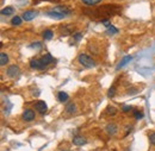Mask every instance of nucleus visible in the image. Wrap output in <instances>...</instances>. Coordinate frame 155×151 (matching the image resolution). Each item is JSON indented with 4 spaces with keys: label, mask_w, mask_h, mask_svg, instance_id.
Returning <instances> with one entry per match:
<instances>
[{
    "label": "nucleus",
    "mask_w": 155,
    "mask_h": 151,
    "mask_svg": "<svg viewBox=\"0 0 155 151\" xmlns=\"http://www.w3.org/2000/svg\"><path fill=\"white\" fill-rule=\"evenodd\" d=\"M78 59H79V62H80L84 67H86V68H93V67H96V62H94V59H93L91 56L86 55V54H81V55H79Z\"/></svg>",
    "instance_id": "obj_1"
},
{
    "label": "nucleus",
    "mask_w": 155,
    "mask_h": 151,
    "mask_svg": "<svg viewBox=\"0 0 155 151\" xmlns=\"http://www.w3.org/2000/svg\"><path fill=\"white\" fill-rule=\"evenodd\" d=\"M6 74L7 76H10V77H16V76L19 75V67L18 66H11V67H8L7 68V70H6Z\"/></svg>",
    "instance_id": "obj_2"
},
{
    "label": "nucleus",
    "mask_w": 155,
    "mask_h": 151,
    "mask_svg": "<svg viewBox=\"0 0 155 151\" xmlns=\"http://www.w3.org/2000/svg\"><path fill=\"white\" fill-rule=\"evenodd\" d=\"M30 66H31V68H34V69H45L47 68V66L41 61V59H32L31 62H30Z\"/></svg>",
    "instance_id": "obj_3"
},
{
    "label": "nucleus",
    "mask_w": 155,
    "mask_h": 151,
    "mask_svg": "<svg viewBox=\"0 0 155 151\" xmlns=\"http://www.w3.org/2000/svg\"><path fill=\"white\" fill-rule=\"evenodd\" d=\"M23 119L25 121H31L35 119V112L32 110H25L23 112Z\"/></svg>",
    "instance_id": "obj_4"
},
{
    "label": "nucleus",
    "mask_w": 155,
    "mask_h": 151,
    "mask_svg": "<svg viewBox=\"0 0 155 151\" xmlns=\"http://www.w3.org/2000/svg\"><path fill=\"white\" fill-rule=\"evenodd\" d=\"M36 16H37V12L36 11H25L23 13V17L21 18L24 19V20H26V21H30V20L35 19Z\"/></svg>",
    "instance_id": "obj_5"
},
{
    "label": "nucleus",
    "mask_w": 155,
    "mask_h": 151,
    "mask_svg": "<svg viewBox=\"0 0 155 151\" xmlns=\"http://www.w3.org/2000/svg\"><path fill=\"white\" fill-rule=\"evenodd\" d=\"M53 11L58 12L60 14H63V16H67V14L71 13V10L68 7H66V6H56V7L53 8Z\"/></svg>",
    "instance_id": "obj_6"
},
{
    "label": "nucleus",
    "mask_w": 155,
    "mask_h": 151,
    "mask_svg": "<svg viewBox=\"0 0 155 151\" xmlns=\"http://www.w3.org/2000/svg\"><path fill=\"white\" fill-rule=\"evenodd\" d=\"M35 107H36V110L38 111L39 113L44 114L45 112H47V104L44 102V101H37L36 104H35Z\"/></svg>",
    "instance_id": "obj_7"
},
{
    "label": "nucleus",
    "mask_w": 155,
    "mask_h": 151,
    "mask_svg": "<svg viewBox=\"0 0 155 151\" xmlns=\"http://www.w3.org/2000/svg\"><path fill=\"white\" fill-rule=\"evenodd\" d=\"M131 59H133V57L129 56V55H128V56H124L123 58H122V61L118 63V67H117V69H120V68H123V67H124L125 64H128V63H129Z\"/></svg>",
    "instance_id": "obj_8"
},
{
    "label": "nucleus",
    "mask_w": 155,
    "mask_h": 151,
    "mask_svg": "<svg viewBox=\"0 0 155 151\" xmlns=\"http://www.w3.org/2000/svg\"><path fill=\"white\" fill-rule=\"evenodd\" d=\"M13 12H15V10H13L12 6H6V7H4V8L1 10V14H2V16H10V14H12Z\"/></svg>",
    "instance_id": "obj_9"
},
{
    "label": "nucleus",
    "mask_w": 155,
    "mask_h": 151,
    "mask_svg": "<svg viewBox=\"0 0 155 151\" xmlns=\"http://www.w3.org/2000/svg\"><path fill=\"white\" fill-rule=\"evenodd\" d=\"M41 61H42V62H43L45 66H48L49 63H51V62L54 61V57L51 56L50 54H47V55H44V56L41 58Z\"/></svg>",
    "instance_id": "obj_10"
},
{
    "label": "nucleus",
    "mask_w": 155,
    "mask_h": 151,
    "mask_svg": "<svg viewBox=\"0 0 155 151\" xmlns=\"http://www.w3.org/2000/svg\"><path fill=\"white\" fill-rule=\"evenodd\" d=\"M73 143H74L75 145H78V146L85 145V144H86V139L82 138V137H74V138H73Z\"/></svg>",
    "instance_id": "obj_11"
},
{
    "label": "nucleus",
    "mask_w": 155,
    "mask_h": 151,
    "mask_svg": "<svg viewBox=\"0 0 155 151\" xmlns=\"http://www.w3.org/2000/svg\"><path fill=\"white\" fill-rule=\"evenodd\" d=\"M47 14H48L50 18H55V19H63L64 17H66V16H63V14H60V13L55 12V11H53V10H51V11H49Z\"/></svg>",
    "instance_id": "obj_12"
},
{
    "label": "nucleus",
    "mask_w": 155,
    "mask_h": 151,
    "mask_svg": "<svg viewBox=\"0 0 155 151\" xmlns=\"http://www.w3.org/2000/svg\"><path fill=\"white\" fill-rule=\"evenodd\" d=\"M106 131H107V133H110V134H116L117 133L116 124H109V125L106 126Z\"/></svg>",
    "instance_id": "obj_13"
},
{
    "label": "nucleus",
    "mask_w": 155,
    "mask_h": 151,
    "mask_svg": "<svg viewBox=\"0 0 155 151\" xmlns=\"http://www.w3.org/2000/svg\"><path fill=\"white\" fill-rule=\"evenodd\" d=\"M58 99L60 102H66V101L68 100V94H67L66 92H58Z\"/></svg>",
    "instance_id": "obj_14"
},
{
    "label": "nucleus",
    "mask_w": 155,
    "mask_h": 151,
    "mask_svg": "<svg viewBox=\"0 0 155 151\" xmlns=\"http://www.w3.org/2000/svg\"><path fill=\"white\" fill-rule=\"evenodd\" d=\"M7 62H8V56L5 53H1V55H0V66L4 67V66L7 64Z\"/></svg>",
    "instance_id": "obj_15"
},
{
    "label": "nucleus",
    "mask_w": 155,
    "mask_h": 151,
    "mask_svg": "<svg viewBox=\"0 0 155 151\" xmlns=\"http://www.w3.org/2000/svg\"><path fill=\"white\" fill-rule=\"evenodd\" d=\"M75 110H77V107H75V105H74L73 102L68 104L67 107H66V112H67L68 114H73L74 112H75Z\"/></svg>",
    "instance_id": "obj_16"
},
{
    "label": "nucleus",
    "mask_w": 155,
    "mask_h": 151,
    "mask_svg": "<svg viewBox=\"0 0 155 151\" xmlns=\"http://www.w3.org/2000/svg\"><path fill=\"white\" fill-rule=\"evenodd\" d=\"M21 21H23V19L18 17V16H16V17H13V18L11 19V24L12 25H15V26H17V25H20L21 24Z\"/></svg>",
    "instance_id": "obj_17"
},
{
    "label": "nucleus",
    "mask_w": 155,
    "mask_h": 151,
    "mask_svg": "<svg viewBox=\"0 0 155 151\" xmlns=\"http://www.w3.org/2000/svg\"><path fill=\"white\" fill-rule=\"evenodd\" d=\"M43 37L45 38V39H51V38L54 37V34H53L51 30H45L43 32Z\"/></svg>",
    "instance_id": "obj_18"
},
{
    "label": "nucleus",
    "mask_w": 155,
    "mask_h": 151,
    "mask_svg": "<svg viewBox=\"0 0 155 151\" xmlns=\"http://www.w3.org/2000/svg\"><path fill=\"white\" fill-rule=\"evenodd\" d=\"M84 4H86V5H88V6H93V5H97L99 4L101 0H81Z\"/></svg>",
    "instance_id": "obj_19"
},
{
    "label": "nucleus",
    "mask_w": 155,
    "mask_h": 151,
    "mask_svg": "<svg viewBox=\"0 0 155 151\" xmlns=\"http://www.w3.org/2000/svg\"><path fill=\"white\" fill-rule=\"evenodd\" d=\"M106 112L110 114V115H116L117 114V110L115 107H111V106H109L107 107V110H106Z\"/></svg>",
    "instance_id": "obj_20"
},
{
    "label": "nucleus",
    "mask_w": 155,
    "mask_h": 151,
    "mask_svg": "<svg viewBox=\"0 0 155 151\" xmlns=\"http://www.w3.org/2000/svg\"><path fill=\"white\" fill-rule=\"evenodd\" d=\"M107 32L112 35V34H117V32H118V30H117V29H116V27H115V26H112V25H110V26L107 27Z\"/></svg>",
    "instance_id": "obj_21"
},
{
    "label": "nucleus",
    "mask_w": 155,
    "mask_h": 151,
    "mask_svg": "<svg viewBox=\"0 0 155 151\" xmlns=\"http://www.w3.org/2000/svg\"><path fill=\"white\" fill-rule=\"evenodd\" d=\"M115 94H116V89H115V87H111V88L109 89V93H107V95H109L110 98H114V96H115Z\"/></svg>",
    "instance_id": "obj_22"
},
{
    "label": "nucleus",
    "mask_w": 155,
    "mask_h": 151,
    "mask_svg": "<svg viewBox=\"0 0 155 151\" xmlns=\"http://www.w3.org/2000/svg\"><path fill=\"white\" fill-rule=\"evenodd\" d=\"M42 47V44L39 43V42H36V43H32L31 45H30V48H32V49H39Z\"/></svg>",
    "instance_id": "obj_23"
},
{
    "label": "nucleus",
    "mask_w": 155,
    "mask_h": 151,
    "mask_svg": "<svg viewBox=\"0 0 155 151\" xmlns=\"http://www.w3.org/2000/svg\"><path fill=\"white\" fill-rule=\"evenodd\" d=\"M135 118L136 119H142V118H143V112H138V111H136Z\"/></svg>",
    "instance_id": "obj_24"
},
{
    "label": "nucleus",
    "mask_w": 155,
    "mask_h": 151,
    "mask_svg": "<svg viewBox=\"0 0 155 151\" xmlns=\"http://www.w3.org/2000/svg\"><path fill=\"white\" fill-rule=\"evenodd\" d=\"M149 140H150V143H152L153 145H155V132L152 133V134L149 136Z\"/></svg>",
    "instance_id": "obj_25"
},
{
    "label": "nucleus",
    "mask_w": 155,
    "mask_h": 151,
    "mask_svg": "<svg viewBox=\"0 0 155 151\" xmlns=\"http://www.w3.org/2000/svg\"><path fill=\"white\" fill-rule=\"evenodd\" d=\"M81 37H82V35H81V34H75V35L73 36V38H74L75 40H80V39H81Z\"/></svg>",
    "instance_id": "obj_26"
},
{
    "label": "nucleus",
    "mask_w": 155,
    "mask_h": 151,
    "mask_svg": "<svg viewBox=\"0 0 155 151\" xmlns=\"http://www.w3.org/2000/svg\"><path fill=\"white\" fill-rule=\"evenodd\" d=\"M131 110V106H123V112H128Z\"/></svg>",
    "instance_id": "obj_27"
}]
</instances>
